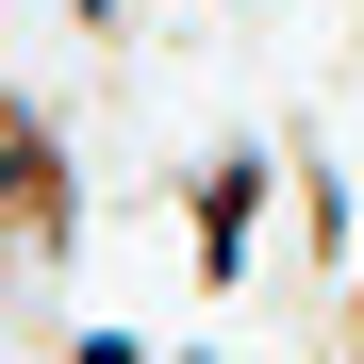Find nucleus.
<instances>
[{"instance_id":"obj_1","label":"nucleus","mask_w":364,"mask_h":364,"mask_svg":"<svg viewBox=\"0 0 364 364\" xmlns=\"http://www.w3.org/2000/svg\"><path fill=\"white\" fill-rule=\"evenodd\" d=\"M282 182H298V149H249V133L182 166V282L199 298H249V249H265V199Z\"/></svg>"},{"instance_id":"obj_4","label":"nucleus","mask_w":364,"mask_h":364,"mask_svg":"<svg viewBox=\"0 0 364 364\" xmlns=\"http://www.w3.org/2000/svg\"><path fill=\"white\" fill-rule=\"evenodd\" d=\"M67 33H83V50H116V33H133V0H67Z\"/></svg>"},{"instance_id":"obj_2","label":"nucleus","mask_w":364,"mask_h":364,"mask_svg":"<svg viewBox=\"0 0 364 364\" xmlns=\"http://www.w3.org/2000/svg\"><path fill=\"white\" fill-rule=\"evenodd\" d=\"M0 249H17V265H67L83 249V182H67L50 100H0Z\"/></svg>"},{"instance_id":"obj_3","label":"nucleus","mask_w":364,"mask_h":364,"mask_svg":"<svg viewBox=\"0 0 364 364\" xmlns=\"http://www.w3.org/2000/svg\"><path fill=\"white\" fill-rule=\"evenodd\" d=\"M50 364H166V348H149V331H100V315H83V331L50 348Z\"/></svg>"}]
</instances>
